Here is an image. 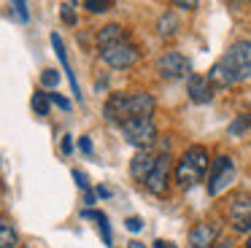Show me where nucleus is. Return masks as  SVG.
<instances>
[{
    "label": "nucleus",
    "instance_id": "1",
    "mask_svg": "<svg viewBox=\"0 0 251 248\" xmlns=\"http://www.w3.org/2000/svg\"><path fill=\"white\" fill-rule=\"evenodd\" d=\"M251 78V41H235L213 62L208 81L213 86H235Z\"/></svg>",
    "mask_w": 251,
    "mask_h": 248
},
{
    "label": "nucleus",
    "instance_id": "2",
    "mask_svg": "<svg viewBox=\"0 0 251 248\" xmlns=\"http://www.w3.org/2000/svg\"><path fill=\"white\" fill-rule=\"evenodd\" d=\"M98 46H100V59L116 70L132 68L141 57L138 43H132V38L127 35V30L122 25H105L98 32Z\"/></svg>",
    "mask_w": 251,
    "mask_h": 248
},
{
    "label": "nucleus",
    "instance_id": "3",
    "mask_svg": "<svg viewBox=\"0 0 251 248\" xmlns=\"http://www.w3.org/2000/svg\"><path fill=\"white\" fill-rule=\"evenodd\" d=\"M154 113V97L149 92H116L105 100L103 116L111 124H125L132 119H143Z\"/></svg>",
    "mask_w": 251,
    "mask_h": 248
},
{
    "label": "nucleus",
    "instance_id": "4",
    "mask_svg": "<svg viewBox=\"0 0 251 248\" xmlns=\"http://www.w3.org/2000/svg\"><path fill=\"white\" fill-rule=\"evenodd\" d=\"M208 165H211V156H208L205 146H192V149H186L181 154L178 165H176V181H178V186L189 189L195 183H200L205 170H208Z\"/></svg>",
    "mask_w": 251,
    "mask_h": 248
},
{
    "label": "nucleus",
    "instance_id": "5",
    "mask_svg": "<svg viewBox=\"0 0 251 248\" xmlns=\"http://www.w3.org/2000/svg\"><path fill=\"white\" fill-rule=\"evenodd\" d=\"M122 135L130 146H135L138 151L143 149H151V143L157 140V124H154L151 116H143V119H132V122L122 124Z\"/></svg>",
    "mask_w": 251,
    "mask_h": 248
},
{
    "label": "nucleus",
    "instance_id": "6",
    "mask_svg": "<svg viewBox=\"0 0 251 248\" xmlns=\"http://www.w3.org/2000/svg\"><path fill=\"white\" fill-rule=\"evenodd\" d=\"M235 178V165L229 156H216L211 159V173H208V194H222Z\"/></svg>",
    "mask_w": 251,
    "mask_h": 248
},
{
    "label": "nucleus",
    "instance_id": "7",
    "mask_svg": "<svg viewBox=\"0 0 251 248\" xmlns=\"http://www.w3.org/2000/svg\"><path fill=\"white\" fill-rule=\"evenodd\" d=\"M168 175H170V154L168 149H162V154H157V159H154V167L149 170L146 175V189L151 194H165V189H168Z\"/></svg>",
    "mask_w": 251,
    "mask_h": 248
},
{
    "label": "nucleus",
    "instance_id": "8",
    "mask_svg": "<svg viewBox=\"0 0 251 248\" xmlns=\"http://www.w3.org/2000/svg\"><path fill=\"white\" fill-rule=\"evenodd\" d=\"M189 70H192L189 59L178 51H165L162 57L157 59V73L162 75V78H186Z\"/></svg>",
    "mask_w": 251,
    "mask_h": 248
},
{
    "label": "nucleus",
    "instance_id": "9",
    "mask_svg": "<svg viewBox=\"0 0 251 248\" xmlns=\"http://www.w3.org/2000/svg\"><path fill=\"white\" fill-rule=\"evenodd\" d=\"M229 224L235 232H251V192H240L229 205Z\"/></svg>",
    "mask_w": 251,
    "mask_h": 248
},
{
    "label": "nucleus",
    "instance_id": "10",
    "mask_svg": "<svg viewBox=\"0 0 251 248\" xmlns=\"http://www.w3.org/2000/svg\"><path fill=\"white\" fill-rule=\"evenodd\" d=\"M219 240V226L211 221H200L189 232V248H211Z\"/></svg>",
    "mask_w": 251,
    "mask_h": 248
},
{
    "label": "nucleus",
    "instance_id": "11",
    "mask_svg": "<svg viewBox=\"0 0 251 248\" xmlns=\"http://www.w3.org/2000/svg\"><path fill=\"white\" fill-rule=\"evenodd\" d=\"M51 46H54V51H57V59H60L62 70H65L68 81H71V89H73V95H76L78 100H81V89H78V81H76V75H73L71 59H68V54H65V46H62V38L57 35V32H51Z\"/></svg>",
    "mask_w": 251,
    "mask_h": 248
},
{
    "label": "nucleus",
    "instance_id": "12",
    "mask_svg": "<svg viewBox=\"0 0 251 248\" xmlns=\"http://www.w3.org/2000/svg\"><path fill=\"white\" fill-rule=\"evenodd\" d=\"M154 159H157V154H154L151 149L138 151V154L132 156V162H130V173H132V178H138V181H146L149 170L154 167Z\"/></svg>",
    "mask_w": 251,
    "mask_h": 248
},
{
    "label": "nucleus",
    "instance_id": "13",
    "mask_svg": "<svg viewBox=\"0 0 251 248\" xmlns=\"http://www.w3.org/2000/svg\"><path fill=\"white\" fill-rule=\"evenodd\" d=\"M189 97L192 102H208L213 97V84L208 75H189Z\"/></svg>",
    "mask_w": 251,
    "mask_h": 248
},
{
    "label": "nucleus",
    "instance_id": "14",
    "mask_svg": "<svg viewBox=\"0 0 251 248\" xmlns=\"http://www.w3.org/2000/svg\"><path fill=\"white\" fill-rule=\"evenodd\" d=\"M84 219H92V221H98V229H100V235H103V243L105 246H111L114 243V237H111V226H108V216L103 213V210H84Z\"/></svg>",
    "mask_w": 251,
    "mask_h": 248
},
{
    "label": "nucleus",
    "instance_id": "15",
    "mask_svg": "<svg viewBox=\"0 0 251 248\" xmlns=\"http://www.w3.org/2000/svg\"><path fill=\"white\" fill-rule=\"evenodd\" d=\"M19 240L17 229H14L8 221H0V248H14Z\"/></svg>",
    "mask_w": 251,
    "mask_h": 248
},
{
    "label": "nucleus",
    "instance_id": "16",
    "mask_svg": "<svg viewBox=\"0 0 251 248\" xmlns=\"http://www.w3.org/2000/svg\"><path fill=\"white\" fill-rule=\"evenodd\" d=\"M157 27H159V35L162 38H173L176 30H178V22L173 19V14H165V16H159Z\"/></svg>",
    "mask_w": 251,
    "mask_h": 248
},
{
    "label": "nucleus",
    "instance_id": "17",
    "mask_svg": "<svg viewBox=\"0 0 251 248\" xmlns=\"http://www.w3.org/2000/svg\"><path fill=\"white\" fill-rule=\"evenodd\" d=\"M49 95L46 92H35L33 95V111L38 113V116H49Z\"/></svg>",
    "mask_w": 251,
    "mask_h": 248
},
{
    "label": "nucleus",
    "instance_id": "18",
    "mask_svg": "<svg viewBox=\"0 0 251 248\" xmlns=\"http://www.w3.org/2000/svg\"><path fill=\"white\" fill-rule=\"evenodd\" d=\"M111 5H114L111 0H87V3H84V8L92 11V14H103V11H108Z\"/></svg>",
    "mask_w": 251,
    "mask_h": 248
},
{
    "label": "nucleus",
    "instance_id": "19",
    "mask_svg": "<svg viewBox=\"0 0 251 248\" xmlns=\"http://www.w3.org/2000/svg\"><path fill=\"white\" fill-rule=\"evenodd\" d=\"M41 84L44 86H57L60 84V73H57V70H44V73H41Z\"/></svg>",
    "mask_w": 251,
    "mask_h": 248
},
{
    "label": "nucleus",
    "instance_id": "20",
    "mask_svg": "<svg viewBox=\"0 0 251 248\" xmlns=\"http://www.w3.org/2000/svg\"><path fill=\"white\" fill-rule=\"evenodd\" d=\"M249 124H251V113H246L243 119H238V122H235L232 127H229V132H232V135H240L246 127H249Z\"/></svg>",
    "mask_w": 251,
    "mask_h": 248
},
{
    "label": "nucleus",
    "instance_id": "21",
    "mask_svg": "<svg viewBox=\"0 0 251 248\" xmlns=\"http://www.w3.org/2000/svg\"><path fill=\"white\" fill-rule=\"evenodd\" d=\"M49 102H54V105H60L62 111H71V102H68L62 95H57V92H51V95H49Z\"/></svg>",
    "mask_w": 251,
    "mask_h": 248
},
{
    "label": "nucleus",
    "instance_id": "22",
    "mask_svg": "<svg viewBox=\"0 0 251 248\" xmlns=\"http://www.w3.org/2000/svg\"><path fill=\"white\" fill-rule=\"evenodd\" d=\"M62 19H65V25H73V22H76V16H73V5H71V3H62Z\"/></svg>",
    "mask_w": 251,
    "mask_h": 248
},
{
    "label": "nucleus",
    "instance_id": "23",
    "mask_svg": "<svg viewBox=\"0 0 251 248\" xmlns=\"http://www.w3.org/2000/svg\"><path fill=\"white\" fill-rule=\"evenodd\" d=\"M125 226H127L130 232H141V229H143V221L138 219V216H132V219H127V221H125Z\"/></svg>",
    "mask_w": 251,
    "mask_h": 248
},
{
    "label": "nucleus",
    "instance_id": "24",
    "mask_svg": "<svg viewBox=\"0 0 251 248\" xmlns=\"http://www.w3.org/2000/svg\"><path fill=\"white\" fill-rule=\"evenodd\" d=\"M11 8L17 11V16H19L22 22H27V16H30V14H27V5H25V3H19V0H17V3L11 5Z\"/></svg>",
    "mask_w": 251,
    "mask_h": 248
},
{
    "label": "nucleus",
    "instance_id": "25",
    "mask_svg": "<svg viewBox=\"0 0 251 248\" xmlns=\"http://www.w3.org/2000/svg\"><path fill=\"white\" fill-rule=\"evenodd\" d=\"M73 178H76V183L84 189V192H89V181H87V175H84L81 170H73Z\"/></svg>",
    "mask_w": 251,
    "mask_h": 248
},
{
    "label": "nucleus",
    "instance_id": "26",
    "mask_svg": "<svg viewBox=\"0 0 251 248\" xmlns=\"http://www.w3.org/2000/svg\"><path fill=\"white\" fill-rule=\"evenodd\" d=\"M62 151H65V154H71V151H73V140H71V135H65V138H62Z\"/></svg>",
    "mask_w": 251,
    "mask_h": 248
},
{
    "label": "nucleus",
    "instance_id": "27",
    "mask_svg": "<svg viewBox=\"0 0 251 248\" xmlns=\"http://www.w3.org/2000/svg\"><path fill=\"white\" fill-rule=\"evenodd\" d=\"M78 146H81L84 154H92V143H89V138H81V140H78Z\"/></svg>",
    "mask_w": 251,
    "mask_h": 248
},
{
    "label": "nucleus",
    "instance_id": "28",
    "mask_svg": "<svg viewBox=\"0 0 251 248\" xmlns=\"http://www.w3.org/2000/svg\"><path fill=\"white\" fill-rule=\"evenodd\" d=\"M211 248H232V243H227V240H216Z\"/></svg>",
    "mask_w": 251,
    "mask_h": 248
},
{
    "label": "nucleus",
    "instance_id": "29",
    "mask_svg": "<svg viewBox=\"0 0 251 248\" xmlns=\"http://www.w3.org/2000/svg\"><path fill=\"white\" fill-rule=\"evenodd\" d=\"M154 248H176V246H173V243H165V240H157V243H154Z\"/></svg>",
    "mask_w": 251,
    "mask_h": 248
},
{
    "label": "nucleus",
    "instance_id": "30",
    "mask_svg": "<svg viewBox=\"0 0 251 248\" xmlns=\"http://www.w3.org/2000/svg\"><path fill=\"white\" fill-rule=\"evenodd\" d=\"M130 248H146V246H143V243H138V240H132V243H130Z\"/></svg>",
    "mask_w": 251,
    "mask_h": 248
},
{
    "label": "nucleus",
    "instance_id": "31",
    "mask_svg": "<svg viewBox=\"0 0 251 248\" xmlns=\"http://www.w3.org/2000/svg\"><path fill=\"white\" fill-rule=\"evenodd\" d=\"M246 248H251V237H249V243H246Z\"/></svg>",
    "mask_w": 251,
    "mask_h": 248
}]
</instances>
